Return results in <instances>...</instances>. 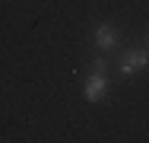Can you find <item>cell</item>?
<instances>
[{"instance_id": "obj_3", "label": "cell", "mask_w": 149, "mask_h": 143, "mask_svg": "<svg viewBox=\"0 0 149 143\" xmlns=\"http://www.w3.org/2000/svg\"><path fill=\"white\" fill-rule=\"evenodd\" d=\"M118 45V29L111 26V22H102V26H95V48L105 54V51H111Z\"/></svg>"}, {"instance_id": "obj_4", "label": "cell", "mask_w": 149, "mask_h": 143, "mask_svg": "<svg viewBox=\"0 0 149 143\" xmlns=\"http://www.w3.org/2000/svg\"><path fill=\"white\" fill-rule=\"evenodd\" d=\"M146 51H149V48H146Z\"/></svg>"}, {"instance_id": "obj_1", "label": "cell", "mask_w": 149, "mask_h": 143, "mask_svg": "<svg viewBox=\"0 0 149 143\" xmlns=\"http://www.w3.org/2000/svg\"><path fill=\"white\" fill-rule=\"evenodd\" d=\"M108 60H92V70L89 76H86V86H83V92H86V99L89 102H102L105 95H108Z\"/></svg>"}, {"instance_id": "obj_2", "label": "cell", "mask_w": 149, "mask_h": 143, "mask_svg": "<svg viewBox=\"0 0 149 143\" xmlns=\"http://www.w3.org/2000/svg\"><path fill=\"white\" fill-rule=\"evenodd\" d=\"M143 67H149V51H143V48L124 51V57H120V73H124V76H133V73H140Z\"/></svg>"}]
</instances>
